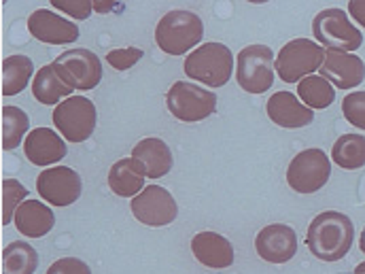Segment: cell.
I'll list each match as a JSON object with an SVG mask.
<instances>
[{
	"label": "cell",
	"mask_w": 365,
	"mask_h": 274,
	"mask_svg": "<svg viewBox=\"0 0 365 274\" xmlns=\"http://www.w3.org/2000/svg\"><path fill=\"white\" fill-rule=\"evenodd\" d=\"M355 240V225L349 215L340 210L319 213L306 232L310 253L321 262H340L349 255Z\"/></svg>",
	"instance_id": "1"
},
{
	"label": "cell",
	"mask_w": 365,
	"mask_h": 274,
	"mask_svg": "<svg viewBox=\"0 0 365 274\" xmlns=\"http://www.w3.org/2000/svg\"><path fill=\"white\" fill-rule=\"evenodd\" d=\"M185 75L206 88H223L234 73V54L223 43H204L185 58Z\"/></svg>",
	"instance_id": "2"
},
{
	"label": "cell",
	"mask_w": 365,
	"mask_h": 274,
	"mask_svg": "<svg viewBox=\"0 0 365 274\" xmlns=\"http://www.w3.org/2000/svg\"><path fill=\"white\" fill-rule=\"evenodd\" d=\"M204 36V24L200 15L187 9L168 11L155 26V43L168 56H182L200 45Z\"/></svg>",
	"instance_id": "3"
},
{
	"label": "cell",
	"mask_w": 365,
	"mask_h": 274,
	"mask_svg": "<svg viewBox=\"0 0 365 274\" xmlns=\"http://www.w3.org/2000/svg\"><path fill=\"white\" fill-rule=\"evenodd\" d=\"M312 36L321 47L329 51L353 54L364 45L361 30L349 19V13L338 6L323 9L321 13H317L312 21Z\"/></svg>",
	"instance_id": "4"
},
{
	"label": "cell",
	"mask_w": 365,
	"mask_h": 274,
	"mask_svg": "<svg viewBox=\"0 0 365 274\" xmlns=\"http://www.w3.org/2000/svg\"><path fill=\"white\" fill-rule=\"evenodd\" d=\"M325 54L327 49L310 39H293L276 56V75L284 83H299L321 71Z\"/></svg>",
	"instance_id": "5"
},
{
	"label": "cell",
	"mask_w": 365,
	"mask_h": 274,
	"mask_svg": "<svg viewBox=\"0 0 365 274\" xmlns=\"http://www.w3.org/2000/svg\"><path fill=\"white\" fill-rule=\"evenodd\" d=\"M276 58L268 45H249L238 54L236 81L249 93H264L274 86Z\"/></svg>",
	"instance_id": "6"
},
{
	"label": "cell",
	"mask_w": 365,
	"mask_h": 274,
	"mask_svg": "<svg viewBox=\"0 0 365 274\" xmlns=\"http://www.w3.org/2000/svg\"><path fill=\"white\" fill-rule=\"evenodd\" d=\"M166 106L175 119L182 123H195L217 111V93L191 81H175L166 93Z\"/></svg>",
	"instance_id": "7"
},
{
	"label": "cell",
	"mask_w": 365,
	"mask_h": 274,
	"mask_svg": "<svg viewBox=\"0 0 365 274\" xmlns=\"http://www.w3.org/2000/svg\"><path fill=\"white\" fill-rule=\"evenodd\" d=\"M96 104L86 96H71L53 108V123L68 143H83L96 130Z\"/></svg>",
	"instance_id": "8"
},
{
	"label": "cell",
	"mask_w": 365,
	"mask_h": 274,
	"mask_svg": "<svg viewBox=\"0 0 365 274\" xmlns=\"http://www.w3.org/2000/svg\"><path fill=\"white\" fill-rule=\"evenodd\" d=\"M331 177V160L323 149H304L299 151L289 168H287V183L297 193H314L323 189Z\"/></svg>",
	"instance_id": "9"
},
{
	"label": "cell",
	"mask_w": 365,
	"mask_h": 274,
	"mask_svg": "<svg viewBox=\"0 0 365 274\" xmlns=\"http://www.w3.org/2000/svg\"><path fill=\"white\" fill-rule=\"evenodd\" d=\"M130 206L132 215L149 228L170 225L179 215V204L175 196L162 185H147L136 198H132Z\"/></svg>",
	"instance_id": "10"
},
{
	"label": "cell",
	"mask_w": 365,
	"mask_h": 274,
	"mask_svg": "<svg viewBox=\"0 0 365 274\" xmlns=\"http://www.w3.org/2000/svg\"><path fill=\"white\" fill-rule=\"evenodd\" d=\"M81 189H83V183H81L79 173L68 166H53V168L43 171L36 177L38 196L58 208H64L77 202L81 198Z\"/></svg>",
	"instance_id": "11"
},
{
	"label": "cell",
	"mask_w": 365,
	"mask_h": 274,
	"mask_svg": "<svg viewBox=\"0 0 365 274\" xmlns=\"http://www.w3.org/2000/svg\"><path fill=\"white\" fill-rule=\"evenodd\" d=\"M28 32L47 45H71L79 39V26L51 9H38L28 17Z\"/></svg>",
	"instance_id": "12"
},
{
	"label": "cell",
	"mask_w": 365,
	"mask_h": 274,
	"mask_svg": "<svg viewBox=\"0 0 365 274\" xmlns=\"http://www.w3.org/2000/svg\"><path fill=\"white\" fill-rule=\"evenodd\" d=\"M257 255L268 264H287L297 253V234L291 225L270 223L255 238Z\"/></svg>",
	"instance_id": "13"
},
{
	"label": "cell",
	"mask_w": 365,
	"mask_h": 274,
	"mask_svg": "<svg viewBox=\"0 0 365 274\" xmlns=\"http://www.w3.org/2000/svg\"><path fill=\"white\" fill-rule=\"evenodd\" d=\"M56 62L64 68L75 90H93L102 81V60L90 49H68L60 54Z\"/></svg>",
	"instance_id": "14"
},
{
	"label": "cell",
	"mask_w": 365,
	"mask_h": 274,
	"mask_svg": "<svg viewBox=\"0 0 365 274\" xmlns=\"http://www.w3.org/2000/svg\"><path fill=\"white\" fill-rule=\"evenodd\" d=\"M321 77H325L336 90H353L359 88L365 79V62L357 54L329 51L325 54V62L321 66Z\"/></svg>",
	"instance_id": "15"
},
{
	"label": "cell",
	"mask_w": 365,
	"mask_h": 274,
	"mask_svg": "<svg viewBox=\"0 0 365 274\" xmlns=\"http://www.w3.org/2000/svg\"><path fill=\"white\" fill-rule=\"evenodd\" d=\"M24 153L34 166H51L66 158L64 138L51 128H36L24 141Z\"/></svg>",
	"instance_id": "16"
},
{
	"label": "cell",
	"mask_w": 365,
	"mask_h": 274,
	"mask_svg": "<svg viewBox=\"0 0 365 274\" xmlns=\"http://www.w3.org/2000/svg\"><path fill=\"white\" fill-rule=\"evenodd\" d=\"M268 117L280 128H304L314 121V111L308 108L295 93L291 91H276L266 104Z\"/></svg>",
	"instance_id": "17"
},
{
	"label": "cell",
	"mask_w": 365,
	"mask_h": 274,
	"mask_svg": "<svg viewBox=\"0 0 365 274\" xmlns=\"http://www.w3.org/2000/svg\"><path fill=\"white\" fill-rule=\"evenodd\" d=\"M75 91V86L71 83L68 75L58 62H51L36 71L32 81V93L41 104L58 106L66 98H71Z\"/></svg>",
	"instance_id": "18"
},
{
	"label": "cell",
	"mask_w": 365,
	"mask_h": 274,
	"mask_svg": "<svg viewBox=\"0 0 365 274\" xmlns=\"http://www.w3.org/2000/svg\"><path fill=\"white\" fill-rule=\"evenodd\" d=\"M191 251L195 260L212 270H223L234 264L232 243L217 232H200L191 238Z\"/></svg>",
	"instance_id": "19"
},
{
	"label": "cell",
	"mask_w": 365,
	"mask_h": 274,
	"mask_svg": "<svg viewBox=\"0 0 365 274\" xmlns=\"http://www.w3.org/2000/svg\"><path fill=\"white\" fill-rule=\"evenodd\" d=\"M17 232L21 236H28V238H43L47 236L53 225H56V215L51 210V206L38 202V200H26L17 213H15V219H13Z\"/></svg>",
	"instance_id": "20"
},
{
	"label": "cell",
	"mask_w": 365,
	"mask_h": 274,
	"mask_svg": "<svg viewBox=\"0 0 365 274\" xmlns=\"http://www.w3.org/2000/svg\"><path fill=\"white\" fill-rule=\"evenodd\" d=\"M132 158L138 160L145 166L149 179H162V177H166L173 171V164H175V158H173L170 147L162 138H155V136L143 138L132 149Z\"/></svg>",
	"instance_id": "21"
},
{
	"label": "cell",
	"mask_w": 365,
	"mask_h": 274,
	"mask_svg": "<svg viewBox=\"0 0 365 274\" xmlns=\"http://www.w3.org/2000/svg\"><path fill=\"white\" fill-rule=\"evenodd\" d=\"M145 166L134 158H123L115 162L108 171V187L115 196L121 198H136L145 189Z\"/></svg>",
	"instance_id": "22"
},
{
	"label": "cell",
	"mask_w": 365,
	"mask_h": 274,
	"mask_svg": "<svg viewBox=\"0 0 365 274\" xmlns=\"http://www.w3.org/2000/svg\"><path fill=\"white\" fill-rule=\"evenodd\" d=\"M34 75V64L28 56H9L2 60V93L15 96L26 90Z\"/></svg>",
	"instance_id": "23"
},
{
	"label": "cell",
	"mask_w": 365,
	"mask_h": 274,
	"mask_svg": "<svg viewBox=\"0 0 365 274\" xmlns=\"http://www.w3.org/2000/svg\"><path fill=\"white\" fill-rule=\"evenodd\" d=\"M38 268V253L30 243L13 240L2 251V274H34Z\"/></svg>",
	"instance_id": "24"
},
{
	"label": "cell",
	"mask_w": 365,
	"mask_h": 274,
	"mask_svg": "<svg viewBox=\"0 0 365 274\" xmlns=\"http://www.w3.org/2000/svg\"><path fill=\"white\" fill-rule=\"evenodd\" d=\"M331 160L344 171H359L365 166V136L342 134L331 147Z\"/></svg>",
	"instance_id": "25"
},
{
	"label": "cell",
	"mask_w": 365,
	"mask_h": 274,
	"mask_svg": "<svg viewBox=\"0 0 365 274\" xmlns=\"http://www.w3.org/2000/svg\"><path fill=\"white\" fill-rule=\"evenodd\" d=\"M30 117L19 106H2V149L13 151L21 145V138L30 134Z\"/></svg>",
	"instance_id": "26"
},
{
	"label": "cell",
	"mask_w": 365,
	"mask_h": 274,
	"mask_svg": "<svg viewBox=\"0 0 365 274\" xmlns=\"http://www.w3.org/2000/svg\"><path fill=\"white\" fill-rule=\"evenodd\" d=\"M297 98L308 108H327L336 100V88L321 75H310L297 83Z\"/></svg>",
	"instance_id": "27"
},
{
	"label": "cell",
	"mask_w": 365,
	"mask_h": 274,
	"mask_svg": "<svg viewBox=\"0 0 365 274\" xmlns=\"http://www.w3.org/2000/svg\"><path fill=\"white\" fill-rule=\"evenodd\" d=\"M28 198V189L17 179H4L2 181V223L9 225L15 219L17 208Z\"/></svg>",
	"instance_id": "28"
},
{
	"label": "cell",
	"mask_w": 365,
	"mask_h": 274,
	"mask_svg": "<svg viewBox=\"0 0 365 274\" xmlns=\"http://www.w3.org/2000/svg\"><path fill=\"white\" fill-rule=\"evenodd\" d=\"M342 115L355 128L365 130V91H351L342 100Z\"/></svg>",
	"instance_id": "29"
},
{
	"label": "cell",
	"mask_w": 365,
	"mask_h": 274,
	"mask_svg": "<svg viewBox=\"0 0 365 274\" xmlns=\"http://www.w3.org/2000/svg\"><path fill=\"white\" fill-rule=\"evenodd\" d=\"M143 58V49L138 47H123V49H113L106 54V64L113 66L115 71H130L136 66V62Z\"/></svg>",
	"instance_id": "30"
},
{
	"label": "cell",
	"mask_w": 365,
	"mask_h": 274,
	"mask_svg": "<svg viewBox=\"0 0 365 274\" xmlns=\"http://www.w3.org/2000/svg\"><path fill=\"white\" fill-rule=\"evenodd\" d=\"M56 11L71 15L73 19H88L93 11V2L90 0H51Z\"/></svg>",
	"instance_id": "31"
},
{
	"label": "cell",
	"mask_w": 365,
	"mask_h": 274,
	"mask_svg": "<svg viewBox=\"0 0 365 274\" xmlns=\"http://www.w3.org/2000/svg\"><path fill=\"white\" fill-rule=\"evenodd\" d=\"M47 274H91V270L79 258H62L49 266Z\"/></svg>",
	"instance_id": "32"
},
{
	"label": "cell",
	"mask_w": 365,
	"mask_h": 274,
	"mask_svg": "<svg viewBox=\"0 0 365 274\" xmlns=\"http://www.w3.org/2000/svg\"><path fill=\"white\" fill-rule=\"evenodd\" d=\"M349 15H351L361 28H365V0H351V2H349Z\"/></svg>",
	"instance_id": "33"
},
{
	"label": "cell",
	"mask_w": 365,
	"mask_h": 274,
	"mask_svg": "<svg viewBox=\"0 0 365 274\" xmlns=\"http://www.w3.org/2000/svg\"><path fill=\"white\" fill-rule=\"evenodd\" d=\"M110 9H113V4H104V2H93V11L106 13V11H110Z\"/></svg>",
	"instance_id": "34"
},
{
	"label": "cell",
	"mask_w": 365,
	"mask_h": 274,
	"mask_svg": "<svg viewBox=\"0 0 365 274\" xmlns=\"http://www.w3.org/2000/svg\"><path fill=\"white\" fill-rule=\"evenodd\" d=\"M353 274H365V262H361V264H359V266L355 268V273H353Z\"/></svg>",
	"instance_id": "35"
},
{
	"label": "cell",
	"mask_w": 365,
	"mask_h": 274,
	"mask_svg": "<svg viewBox=\"0 0 365 274\" xmlns=\"http://www.w3.org/2000/svg\"><path fill=\"white\" fill-rule=\"evenodd\" d=\"M359 247H361V253H365V228L361 232V240H359Z\"/></svg>",
	"instance_id": "36"
}]
</instances>
